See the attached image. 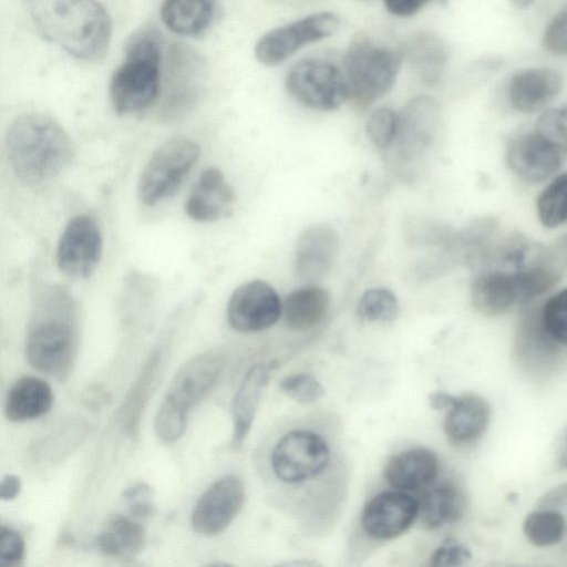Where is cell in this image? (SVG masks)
I'll return each mask as SVG.
<instances>
[{"label": "cell", "mask_w": 567, "mask_h": 567, "mask_svg": "<svg viewBox=\"0 0 567 567\" xmlns=\"http://www.w3.org/2000/svg\"><path fill=\"white\" fill-rule=\"evenodd\" d=\"M472 557L470 548L456 539H445L434 551L432 566H461Z\"/></svg>", "instance_id": "39"}, {"label": "cell", "mask_w": 567, "mask_h": 567, "mask_svg": "<svg viewBox=\"0 0 567 567\" xmlns=\"http://www.w3.org/2000/svg\"><path fill=\"white\" fill-rule=\"evenodd\" d=\"M440 472L437 455L426 447H413L393 454L385 463L383 476L386 483L402 492L426 488Z\"/></svg>", "instance_id": "19"}, {"label": "cell", "mask_w": 567, "mask_h": 567, "mask_svg": "<svg viewBox=\"0 0 567 567\" xmlns=\"http://www.w3.org/2000/svg\"><path fill=\"white\" fill-rule=\"evenodd\" d=\"M330 305L328 291L309 284L290 292L282 302L286 324L296 331H305L318 324Z\"/></svg>", "instance_id": "26"}, {"label": "cell", "mask_w": 567, "mask_h": 567, "mask_svg": "<svg viewBox=\"0 0 567 567\" xmlns=\"http://www.w3.org/2000/svg\"><path fill=\"white\" fill-rule=\"evenodd\" d=\"M53 403L51 386L42 379L22 377L9 389L4 414L11 422L22 423L48 413Z\"/></svg>", "instance_id": "24"}, {"label": "cell", "mask_w": 567, "mask_h": 567, "mask_svg": "<svg viewBox=\"0 0 567 567\" xmlns=\"http://www.w3.org/2000/svg\"><path fill=\"white\" fill-rule=\"evenodd\" d=\"M542 322L549 338L567 346V288L551 296L540 311Z\"/></svg>", "instance_id": "33"}, {"label": "cell", "mask_w": 567, "mask_h": 567, "mask_svg": "<svg viewBox=\"0 0 567 567\" xmlns=\"http://www.w3.org/2000/svg\"><path fill=\"white\" fill-rule=\"evenodd\" d=\"M537 132L567 153V104L545 112L538 120Z\"/></svg>", "instance_id": "36"}, {"label": "cell", "mask_w": 567, "mask_h": 567, "mask_svg": "<svg viewBox=\"0 0 567 567\" xmlns=\"http://www.w3.org/2000/svg\"><path fill=\"white\" fill-rule=\"evenodd\" d=\"M386 10L396 17H410L417 12L429 0H383Z\"/></svg>", "instance_id": "41"}, {"label": "cell", "mask_w": 567, "mask_h": 567, "mask_svg": "<svg viewBox=\"0 0 567 567\" xmlns=\"http://www.w3.org/2000/svg\"><path fill=\"white\" fill-rule=\"evenodd\" d=\"M21 491V481L14 474H7L0 483V496L3 501L14 499Z\"/></svg>", "instance_id": "43"}, {"label": "cell", "mask_w": 567, "mask_h": 567, "mask_svg": "<svg viewBox=\"0 0 567 567\" xmlns=\"http://www.w3.org/2000/svg\"><path fill=\"white\" fill-rule=\"evenodd\" d=\"M285 85L297 102L313 110L331 111L349 99L344 74L322 60L306 59L292 65Z\"/></svg>", "instance_id": "8"}, {"label": "cell", "mask_w": 567, "mask_h": 567, "mask_svg": "<svg viewBox=\"0 0 567 567\" xmlns=\"http://www.w3.org/2000/svg\"><path fill=\"white\" fill-rule=\"evenodd\" d=\"M329 458V447L320 435L307 430H295L276 443L271 453V467L278 480L296 484L321 474Z\"/></svg>", "instance_id": "9"}, {"label": "cell", "mask_w": 567, "mask_h": 567, "mask_svg": "<svg viewBox=\"0 0 567 567\" xmlns=\"http://www.w3.org/2000/svg\"><path fill=\"white\" fill-rule=\"evenodd\" d=\"M23 557V538L17 530L2 525L0 528V566H18Z\"/></svg>", "instance_id": "38"}, {"label": "cell", "mask_w": 567, "mask_h": 567, "mask_svg": "<svg viewBox=\"0 0 567 567\" xmlns=\"http://www.w3.org/2000/svg\"><path fill=\"white\" fill-rule=\"evenodd\" d=\"M399 115L390 107L375 109L367 121V135L380 148L391 146L396 137Z\"/></svg>", "instance_id": "34"}, {"label": "cell", "mask_w": 567, "mask_h": 567, "mask_svg": "<svg viewBox=\"0 0 567 567\" xmlns=\"http://www.w3.org/2000/svg\"><path fill=\"white\" fill-rule=\"evenodd\" d=\"M457 396L444 391H435L429 395L430 405L434 410L450 409L455 404Z\"/></svg>", "instance_id": "44"}, {"label": "cell", "mask_w": 567, "mask_h": 567, "mask_svg": "<svg viewBox=\"0 0 567 567\" xmlns=\"http://www.w3.org/2000/svg\"><path fill=\"white\" fill-rule=\"evenodd\" d=\"M554 247L567 265V235L561 237Z\"/></svg>", "instance_id": "45"}, {"label": "cell", "mask_w": 567, "mask_h": 567, "mask_svg": "<svg viewBox=\"0 0 567 567\" xmlns=\"http://www.w3.org/2000/svg\"><path fill=\"white\" fill-rule=\"evenodd\" d=\"M565 528V518L554 508L534 511L523 522L526 539L536 547L556 545L561 540Z\"/></svg>", "instance_id": "30"}, {"label": "cell", "mask_w": 567, "mask_h": 567, "mask_svg": "<svg viewBox=\"0 0 567 567\" xmlns=\"http://www.w3.org/2000/svg\"><path fill=\"white\" fill-rule=\"evenodd\" d=\"M4 142L14 175L32 188L55 181L74 157L73 143L64 128L40 113H27L14 118L7 130Z\"/></svg>", "instance_id": "2"}, {"label": "cell", "mask_w": 567, "mask_h": 567, "mask_svg": "<svg viewBox=\"0 0 567 567\" xmlns=\"http://www.w3.org/2000/svg\"><path fill=\"white\" fill-rule=\"evenodd\" d=\"M506 163L522 181L530 184L546 181L561 164V152L539 132L514 138L506 151Z\"/></svg>", "instance_id": "16"}, {"label": "cell", "mask_w": 567, "mask_h": 567, "mask_svg": "<svg viewBox=\"0 0 567 567\" xmlns=\"http://www.w3.org/2000/svg\"><path fill=\"white\" fill-rule=\"evenodd\" d=\"M30 17L50 43L82 61H99L107 52L111 19L97 0H28Z\"/></svg>", "instance_id": "3"}, {"label": "cell", "mask_w": 567, "mask_h": 567, "mask_svg": "<svg viewBox=\"0 0 567 567\" xmlns=\"http://www.w3.org/2000/svg\"><path fill=\"white\" fill-rule=\"evenodd\" d=\"M466 499L462 491L450 482L432 484L419 499V516L430 529L457 522L464 514Z\"/></svg>", "instance_id": "25"}, {"label": "cell", "mask_w": 567, "mask_h": 567, "mask_svg": "<svg viewBox=\"0 0 567 567\" xmlns=\"http://www.w3.org/2000/svg\"><path fill=\"white\" fill-rule=\"evenodd\" d=\"M406 60L427 84L437 83L447 62L444 43L430 33H419L409 38L400 48Z\"/></svg>", "instance_id": "27"}, {"label": "cell", "mask_w": 567, "mask_h": 567, "mask_svg": "<svg viewBox=\"0 0 567 567\" xmlns=\"http://www.w3.org/2000/svg\"><path fill=\"white\" fill-rule=\"evenodd\" d=\"M102 254L103 236L97 221L90 215L70 219L56 246L59 269L71 278H89L97 268Z\"/></svg>", "instance_id": "11"}, {"label": "cell", "mask_w": 567, "mask_h": 567, "mask_svg": "<svg viewBox=\"0 0 567 567\" xmlns=\"http://www.w3.org/2000/svg\"><path fill=\"white\" fill-rule=\"evenodd\" d=\"M471 300L482 315L494 317L505 313L515 303L522 302L515 271H476L471 286Z\"/></svg>", "instance_id": "20"}, {"label": "cell", "mask_w": 567, "mask_h": 567, "mask_svg": "<svg viewBox=\"0 0 567 567\" xmlns=\"http://www.w3.org/2000/svg\"><path fill=\"white\" fill-rule=\"evenodd\" d=\"M236 203V193L223 172L209 167L202 172L186 202V215L198 223H213L229 217Z\"/></svg>", "instance_id": "18"}, {"label": "cell", "mask_w": 567, "mask_h": 567, "mask_svg": "<svg viewBox=\"0 0 567 567\" xmlns=\"http://www.w3.org/2000/svg\"><path fill=\"white\" fill-rule=\"evenodd\" d=\"M403 61L402 52L359 37L344 55L349 99L364 109L383 97L393 86Z\"/></svg>", "instance_id": "6"}, {"label": "cell", "mask_w": 567, "mask_h": 567, "mask_svg": "<svg viewBox=\"0 0 567 567\" xmlns=\"http://www.w3.org/2000/svg\"><path fill=\"white\" fill-rule=\"evenodd\" d=\"M563 87L561 75L549 68H530L515 73L509 82L508 97L513 107L529 113L554 100Z\"/></svg>", "instance_id": "22"}, {"label": "cell", "mask_w": 567, "mask_h": 567, "mask_svg": "<svg viewBox=\"0 0 567 567\" xmlns=\"http://www.w3.org/2000/svg\"><path fill=\"white\" fill-rule=\"evenodd\" d=\"M398 115V133L392 145L402 159L419 157L435 137L440 120L439 104L432 96H415Z\"/></svg>", "instance_id": "15"}, {"label": "cell", "mask_w": 567, "mask_h": 567, "mask_svg": "<svg viewBox=\"0 0 567 567\" xmlns=\"http://www.w3.org/2000/svg\"><path fill=\"white\" fill-rule=\"evenodd\" d=\"M491 417L488 402L475 393L457 396L443 423L444 433L453 444L477 440L487 429Z\"/></svg>", "instance_id": "23"}, {"label": "cell", "mask_w": 567, "mask_h": 567, "mask_svg": "<svg viewBox=\"0 0 567 567\" xmlns=\"http://www.w3.org/2000/svg\"><path fill=\"white\" fill-rule=\"evenodd\" d=\"M282 315L277 291L262 280L237 287L227 303V321L239 332H257L274 326Z\"/></svg>", "instance_id": "12"}, {"label": "cell", "mask_w": 567, "mask_h": 567, "mask_svg": "<svg viewBox=\"0 0 567 567\" xmlns=\"http://www.w3.org/2000/svg\"><path fill=\"white\" fill-rule=\"evenodd\" d=\"M537 212L540 223L547 228L567 221V173L560 174L542 192Z\"/></svg>", "instance_id": "31"}, {"label": "cell", "mask_w": 567, "mask_h": 567, "mask_svg": "<svg viewBox=\"0 0 567 567\" xmlns=\"http://www.w3.org/2000/svg\"><path fill=\"white\" fill-rule=\"evenodd\" d=\"M132 515L136 517H147L153 513L152 491L145 483H137L124 492Z\"/></svg>", "instance_id": "40"}, {"label": "cell", "mask_w": 567, "mask_h": 567, "mask_svg": "<svg viewBox=\"0 0 567 567\" xmlns=\"http://www.w3.org/2000/svg\"><path fill=\"white\" fill-rule=\"evenodd\" d=\"M400 307L395 295L388 288L375 287L367 290L357 307L358 316L367 321H391L399 315Z\"/></svg>", "instance_id": "32"}, {"label": "cell", "mask_w": 567, "mask_h": 567, "mask_svg": "<svg viewBox=\"0 0 567 567\" xmlns=\"http://www.w3.org/2000/svg\"><path fill=\"white\" fill-rule=\"evenodd\" d=\"M214 8V0H164L161 18L176 34L197 35L209 27Z\"/></svg>", "instance_id": "28"}, {"label": "cell", "mask_w": 567, "mask_h": 567, "mask_svg": "<svg viewBox=\"0 0 567 567\" xmlns=\"http://www.w3.org/2000/svg\"><path fill=\"white\" fill-rule=\"evenodd\" d=\"M280 390L301 404H311L324 395V388L310 373L300 372L286 377L279 384Z\"/></svg>", "instance_id": "35"}, {"label": "cell", "mask_w": 567, "mask_h": 567, "mask_svg": "<svg viewBox=\"0 0 567 567\" xmlns=\"http://www.w3.org/2000/svg\"><path fill=\"white\" fill-rule=\"evenodd\" d=\"M223 364L219 352L207 351L179 368L154 419V429L161 440L174 442L183 435L189 410L214 388Z\"/></svg>", "instance_id": "4"}, {"label": "cell", "mask_w": 567, "mask_h": 567, "mask_svg": "<svg viewBox=\"0 0 567 567\" xmlns=\"http://www.w3.org/2000/svg\"><path fill=\"white\" fill-rule=\"evenodd\" d=\"M567 504V483L555 486L547 491L539 501L538 506L540 508H554L557 506H564Z\"/></svg>", "instance_id": "42"}, {"label": "cell", "mask_w": 567, "mask_h": 567, "mask_svg": "<svg viewBox=\"0 0 567 567\" xmlns=\"http://www.w3.org/2000/svg\"><path fill=\"white\" fill-rule=\"evenodd\" d=\"M161 44L152 33H143L128 44L123 63L110 82V99L117 114L148 107L161 85Z\"/></svg>", "instance_id": "5"}, {"label": "cell", "mask_w": 567, "mask_h": 567, "mask_svg": "<svg viewBox=\"0 0 567 567\" xmlns=\"http://www.w3.org/2000/svg\"><path fill=\"white\" fill-rule=\"evenodd\" d=\"M512 1H514L516 6L525 7V6L529 4L533 0H512Z\"/></svg>", "instance_id": "46"}, {"label": "cell", "mask_w": 567, "mask_h": 567, "mask_svg": "<svg viewBox=\"0 0 567 567\" xmlns=\"http://www.w3.org/2000/svg\"><path fill=\"white\" fill-rule=\"evenodd\" d=\"M543 44L554 55L567 58V9L558 12L547 24Z\"/></svg>", "instance_id": "37"}, {"label": "cell", "mask_w": 567, "mask_h": 567, "mask_svg": "<svg viewBox=\"0 0 567 567\" xmlns=\"http://www.w3.org/2000/svg\"><path fill=\"white\" fill-rule=\"evenodd\" d=\"M339 25L340 19L332 12L312 13L265 33L256 43L255 55L261 64L278 65L302 47L330 37Z\"/></svg>", "instance_id": "10"}, {"label": "cell", "mask_w": 567, "mask_h": 567, "mask_svg": "<svg viewBox=\"0 0 567 567\" xmlns=\"http://www.w3.org/2000/svg\"><path fill=\"white\" fill-rule=\"evenodd\" d=\"M245 495V484L238 476L218 478L197 499L190 517L193 529L204 536L223 533L240 511Z\"/></svg>", "instance_id": "13"}, {"label": "cell", "mask_w": 567, "mask_h": 567, "mask_svg": "<svg viewBox=\"0 0 567 567\" xmlns=\"http://www.w3.org/2000/svg\"><path fill=\"white\" fill-rule=\"evenodd\" d=\"M199 145L188 138H172L150 156L137 181L141 203L155 206L172 197L199 158Z\"/></svg>", "instance_id": "7"}, {"label": "cell", "mask_w": 567, "mask_h": 567, "mask_svg": "<svg viewBox=\"0 0 567 567\" xmlns=\"http://www.w3.org/2000/svg\"><path fill=\"white\" fill-rule=\"evenodd\" d=\"M78 343V308L71 293L58 285L41 288L27 329L28 362L40 372L62 379L71 370Z\"/></svg>", "instance_id": "1"}, {"label": "cell", "mask_w": 567, "mask_h": 567, "mask_svg": "<svg viewBox=\"0 0 567 567\" xmlns=\"http://www.w3.org/2000/svg\"><path fill=\"white\" fill-rule=\"evenodd\" d=\"M144 545L142 525L122 515L111 518L95 539V546L102 554L116 558L134 557Z\"/></svg>", "instance_id": "29"}, {"label": "cell", "mask_w": 567, "mask_h": 567, "mask_svg": "<svg viewBox=\"0 0 567 567\" xmlns=\"http://www.w3.org/2000/svg\"><path fill=\"white\" fill-rule=\"evenodd\" d=\"M278 367L276 360L259 362L246 373L231 404L233 445L239 447L247 437L254 423L260 398L269 382L274 370Z\"/></svg>", "instance_id": "21"}, {"label": "cell", "mask_w": 567, "mask_h": 567, "mask_svg": "<svg viewBox=\"0 0 567 567\" xmlns=\"http://www.w3.org/2000/svg\"><path fill=\"white\" fill-rule=\"evenodd\" d=\"M419 517V501L405 492H382L364 505L361 525L372 538L394 539L404 534Z\"/></svg>", "instance_id": "14"}, {"label": "cell", "mask_w": 567, "mask_h": 567, "mask_svg": "<svg viewBox=\"0 0 567 567\" xmlns=\"http://www.w3.org/2000/svg\"><path fill=\"white\" fill-rule=\"evenodd\" d=\"M339 235L326 224L305 228L296 243L295 272L306 282H313L327 275L339 251Z\"/></svg>", "instance_id": "17"}]
</instances>
